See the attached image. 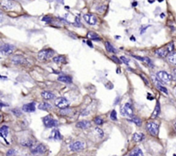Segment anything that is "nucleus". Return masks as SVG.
I'll return each instance as SVG.
<instances>
[{
    "label": "nucleus",
    "instance_id": "30",
    "mask_svg": "<svg viewBox=\"0 0 176 156\" xmlns=\"http://www.w3.org/2000/svg\"><path fill=\"white\" fill-rule=\"evenodd\" d=\"M71 111H72V109L68 107V108H65V109H62L60 111V114L61 115H69Z\"/></svg>",
    "mask_w": 176,
    "mask_h": 156
},
{
    "label": "nucleus",
    "instance_id": "29",
    "mask_svg": "<svg viewBox=\"0 0 176 156\" xmlns=\"http://www.w3.org/2000/svg\"><path fill=\"white\" fill-rule=\"evenodd\" d=\"M131 122H133V123H134L136 125H137V126H141V125H142V120H141L139 118H137V117L132 116V117H131Z\"/></svg>",
    "mask_w": 176,
    "mask_h": 156
},
{
    "label": "nucleus",
    "instance_id": "41",
    "mask_svg": "<svg viewBox=\"0 0 176 156\" xmlns=\"http://www.w3.org/2000/svg\"><path fill=\"white\" fill-rule=\"evenodd\" d=\"M88 114H89V112L87 111H82V113H81L82 116H86V115H88Z\"/></svg>",
    "mask_w": 176,
    "mask_h": 156
},
{
    "label": "nucleus",
    "instance_id": "44",
    "mask_svg": "<svg viewBox=\"0 0 176 156\" xmlns=\"http://www.w3.org/2000/svg\"><path fill=\"white\" fill-rule=\"evenodd\" d=\"M175 95H176V88H175Z\"/></svg>",
    "mask_w": 176,
    "mask_h": 156
},
{
    "label": "nucleus",
    "instance_id": "5",
    "mask_svg": "<svg viewBox=\"0 0 176 156\" xmlns=\"http://www.w3.org/2000/svg\"><path fill=\"white\" fill-rule=\"evenodd\" d=\"M43 124L47 128H54L59 125V122L54 119L51 115H47L43 118Z\"/></svg>",
    "mask_w": 176,
    "mask_h": 156
},
{
    "label": "nucleus",
    "instance_id": "34",
    "mask_svg": "<svg viewBox=\"0 0 176 156\" xmlns=\"http://www.w3.org/2000/svg\"><path fill=\"white\" fill-rule=\"evenodd\" d=\"M119 58H120L121 62H123V63H124L125 64H127V65H129V62H130V60H129L128 58H126V57H124V56L120 57Z\"/></svg>",
    "mask_w": 176,
    "mask_h": 156
},
{
    "label": "nucleus",
    "instance_id": "11",
    "mask_svg": "<svg viewBox=\"0 0 176 156\" xmlns=\"http://www.w3.org/2000/svg\"><path fill=\"white\" fill-rule=\"evenodd\" d=\"M16 5V3L12 0H1V7L5 10L12 9Z\"/></svg>",
    "mask_w": 176,
    "mask_h": 156
},
{
    "label": "nucleus",
    "instance_id": "6",
    "mask_svg": "<svg viewBox=\"0 0 176 156\" xmlns=\"http://www.w3.org/2000/svg\"><path fill=\"white\" fill-rule=\"evenodd\" d=\"M54 104L56 105V107H58L59 109H65V108H68L69 105H70V102L69 101L64 98V97H59L55 100L54 101Z\"/></svg>",
    "mask_w": 176,
    "mask_h": 156
},
{
    "label": "nucleus",
    "instance_id": "9",
    "mask_svg": "<svg viewBox=\"0 0 176 156\" xmlns=\"http://www.w3.org/2000/svg\"><path fill=\"white\" fill-rule=\"evenodd\" d=\"M83 19L84 21L89 24V25H91V26H95L97 24V17L92 14H85L83 16Z\"/></svg>",
    "mask_w": 176,
    "mask_h": 156
},
{
    "label": "nucleus",
    "instance_id": "14",
    "mask_svg": "<svg viewBox=\"0 0 176 156\" xmlns=\"http://www.w3.org/2000/svg\"><path fill=\"white\" fill-rule=\"evenodd\" d=\"M22 110L25 112H34V111H35V103L31 102V103L24 105L22 106Z\"/></svg>",
    "mask_w": 176,
    "mask_h": 156
},
{
    "label": "nucleus",
    "instance_id": "38",
    "mask_svg": "<svg viewBox=\"0 0 176 156\" xmlns=\"http://www.w3.org/2000/svg\"><path fill=\"white\" fill-rule=\"evenodd\" d=\"M116 63H121V60H120V58L118 59L117 57H115V56H112V57H111Z\"/></svg>",
    "mask_w": 176,
    "mask_h": 156
},
{
    "label": "nucleus",
    "instance_id": "25",
    "mask_svg": "<svg viewBox=\"0 0 176 156\" xmlns=\"http://www.w3.org/2000/svg\"><path fill=\"white\" fill-rule=\"evenodd\" d=\"M87 37H88L89 40H93V41H101L100 36H99L97 34L94 33V32H89V33L87 34Z\"/></svg>",
    "mask_w": 176,
    "mask_h": 156
},
{
    "label": "nucleus",
    "instance_id": "10",
    "mask_svg": "<svg viewBox=\"0 0 176 156\" xmlns=\"http://www.w3.org/2000/svg\"><path fill=\"white\" fill-rule=\"evenodd\" d=\"M15 50V47L10 44H3L1 46V52L4 55H9Z\"/></svg>",
    "mask_w": 176,
    "mask_h": 156
},
{
    "label": "nucleus",
    "instance_id": "1",
    "mask_svg": "<svg viewBox=\"0 0 176 156\" xmlns=\"http://www.w3.org/2000/svg\"><path fill=\"white\" fill-rule=\"evenodd\" d=\"M174 49H175L174 43H173V42H170V43H169L166 47L157 49V50L156 51V54L157 56H159L160 57H168L170 53H172V52L174 51Z\"/></svg>",
    "mask_w": 176,
    "mask_h": 156
},
{
    "label": "nucleus",
    "instance_id": "16",
    "mask_svg": "<svg viewBox=\"0 0 176 156\" xmlns=\"http://www.w3.org/2000/svg\"><path fill=\"white\" fill-rule=\"evenodd\" d=\"M160 112H161V105H160V103L157 101V102H156V107H155V109H154V111H153V112H152L150 118H151L152 119L156 118L160 115Z\"/></svg>",
    "mask_w": 176,
    "mask_h": 156
},
{
    "label": "nucleus",
    "instance_id": "3",
    "mask_svg": "<svg viewBox=\"0 0 176 156\" xmlns=\"http://www.w3.org/2000/svg\"><path fill=\"white\" fill-rule=\"evenodd\" d=\"M54 52L52 49H45V50H41V52L38 53V58L39 60L41 61H46L50 59L51 57H54Z\"/></svg>",
    "mask_w": 176,
    "mask_h": 156
},
{
    "label": "nucleus",
    "instance_id": "26",
    "mask_svg": "<svg viewBox=\"0 0 176 156\" xmlns=\"http://www.w3.org/2000/svg\"><path fill=\"white\" fill-rule=\"evenodd\" d=\"M168 60H169V62L171 64L176 65V52L170 53V54L168 56Z\"/></svg>",
    "mask_w": 176,
    "mask_h": 156
},
{
    "label": "nucleus",
    "instance_id": "31",
    "mask_svg": "<svg viewBox=\"0 0 176 156\" xmlns=\"http://www.w3.org/2000/svg\"><path fill=\"white\" fill-rule=\"evenodd\" d=\"M94 121H95V123L97 125H102V124H103V119H102L101 117H96V118H95Z\"/></svg>",
    "mask_w": 176,
    "mask_h": 156
},
{
    "label": "nucleus",
    "instance_id": "23",
    "mask_svg": "<svg viewBox=\"0 0 176 156\" xmlns=\"http://www.w3.org/2000/svg\"><path fill=\"white\" fill-rule=\"evenodd\" d=\"M0 134L2 136V137H3L4 139L6 138V136L9 134V127L7 125H3L0 129Z\"/></svg>",
    "mask_w": 176,
    "mask_h": 156
},
{
    "label": "nucleus",
    "instance_id": "28",
    "mask_svg": "<svg viewBox=\"0 0 176 156\" xmlns=\"http://www.w3.org/2000/svg\"><path fill=\"white\" fill-rule=\"evenodd\" d=\"M105 47H106V49H107V51L108 52H112V53H116V52H117L116 49H115V48L112 46V44L109 43L108 41L105 42Z\"/></svg>",
    "mask_w": 176,
    "mask_h": 156
},
{
    "label": "nucleus",
    "instance_id": "36",
    "mask_svg": "<svg viewBox=\"0 0 176 156\" xmlns=\"http://www.w3.org/2000/svg\"><path fill=\"white\" fill-rule=\"evenodd\" d=\"M95 131L99 134L100 137H103V136H104V132H103V130H101L100 128H95Z\"/></svg>",
    "mask_w": 176,
    "mask_h": 156
},
{
    "label": "nucleus",
    "instance_id": "13",
    "mask_svg": "<svg viewBox=\"0 0 176 156\" xmlns=\"http://www.w3.org/2000/svg\"><path fill=\"white\" fill-rule=\"evenodd\" d=\"M133 57H135L136 59L137 60H140L141 62H144L146 64H148L150 67H154L153 65V63L151 61V59L150 57H139V56H132Z\"/></svg>",
    "mask_w": 176,
    "mask_h": 156
},
{
    "label": "nucleus",
    "instance_id": "22",
    "mask_svg": "<svg viewBox=\"0 0 176 156\" xmlns=\"http://www.w3.org/2000/svg\"><path fill=\"white\" fill-rule=\"evenodd\" d=\"M129 156H144V154H143V151L139 148H135L134 149L131 151Z\"/></svg>",
    "mask_w": 176,
    "mask_h": 156
},
{
    "label": "nucleus",
    "instance_id": "12",
    "mask_svg": "<svg viewBox=\"0 0 176 156\" xmlns=\"http://www.w3.org/2000/svg\"><path fill=\"white\" fill-rule=\"evenodd\" d=\"M11 61L14 64H16V65H19V64H27L28 63V61L24 58L23 57H21V56H15L11 58Z\"/></svg>",
    "mask_w": 176,
    "mask_h": 156
},
{
    "label": "nucleus",
    "instance_id": "40",
    "mask_svg": "<svg viewBox=\"0 0 176 156\" xmlns=\"http://www.w3.org/2000/svg\"><path fill=\"white\" fill-rule=\"evenodd\" d=\"M172 76H173V80L176 81V69H175V70H173V75H172Z\"/></svg>",
    "mask_w": 176,
    "mask_h": 156
},
{
    "label": "nucleus",
    "instance_id": "24",
    "mask_svg": "<svg viewBox=\"0 0 176 156\" xmlns=\"http://www.w3.org/2000/svg\"><path fill=\"white\" fill-rule=\"evenodd\" d=\"M39 109L40 110H43V111H49V110H52V105L47 103V102H42L39 105Z\"/></svg>",
    "mask_w": 176,
    "mask_h": 156
},
{
    "label": "nucleus",
    "instance_id": "19",
    "mask_svg": "<svg viewBox=\"0 0 176 156\" xmlns=\"http://www.w3.org/2000/svg\"><path fill=\"white\" fill-rule=\"evenodd\" d=\"M58 80L61 82H64V83H71L72 82V78L69 76H66V75H62V76H59L58 77Z\"/></svg>",
    "mask_w": 176,
    "mask_h": 156
},
{
    "label": "nucleus",
    "instance_id": "32",
    "mask_svg": "<svg viewBox=\"0 0 176 156\" xmlns=\"http://www.w3.org/2000/svg\"><path fill=\"white\" fill-rule=\"evenodd\" d=\"M110 118H111V119L114 120V121H116V120H117V112H116L115 110H113V111H112V112H111V114H110Z\"/></svg>",
    "mask_w": 176,
    "mask_h": 156
},
{
    "label": "nucleus",
    "instance_id": "18",
    "mask_svg": "<svg viewBox=\"0 0 176 156\" xmlns=\"http://www.w3.org/2000/svg\"><path fill=\"white\" fill-rule=\"evenodd\" d=\"M144 138H145L144 135L143 133H141V132L134 133L133 136H132V139H133V141L136 142H142Z\"/></svg>",
    "mask_w": 176,
    "mask_h": 156
},
{
    "label": "nucleus",
    "instance_id": "39",
    "mask_svg": "<svg viewBox=\"0 0 176 156\" xmlns=\"http://www.w3.org/2000/svg\"><path fill=\"white\" fill-rule=\"evenodd\" d=\"M42 20L45 21V22H49V23L52 22V18H51L50 16H45Z\"/></svg>",
    "mask_w": 176,
    "mask_h": 156
},
{
    "label": "nucleus",
    "instance_id": "20",
    "mask_svg": "<svg viewBox=\"0 0 176 156\" xmlns=\"http://www.w3.org/2000/svg\"><path fill=\"white\" fill-rule=\"evenodd\" d=\"M41 96L45 100H53V99L55 98V95L51 93V92H49V91H43V92H41Z\"/></svg>",
    "mask_w": 176,
    "mask_h": 156
},
{
    "label": "nucleus",
    "instance_id": "2",
    "mask_svg": "<svg viewBox=\"0 0 176 156\" xmlns=\"http://www.w3.org/2000/svg\"><path fill=\"white\" fill-rule=\"evenodd\" d=\"M146 129L148 130V132L153 136H157L158 133H159V125L154 122V121H149L146 124Z\"/></svg>",
    "mask_w": 176,
    "mask_h": 156
},
{
    "label": "nucleus",
    "instance_id": "7",
    "mask_svg": "<svg viewBox=\"0 0 176 156\" xmlns=\"http://www.w3.org/2000/svg\"><path fill=\"white\" fill-rule=\"evenodd\" d=\"M85 148V143L83 142H81V141H76V142H72L70 145V149L73 152H78V151H81L83 150V149Z\"/></svg>",
    "mask_w": 176,
    "mask_h": 156
},
{
    "label": "nucleus",
    "instance_id": "33",
    "mask_svg": "<svg viewBox=\"0 0 176 156\" xmlns=\"http://www.w3.org/2000/svg\"><path fill=\"white\" fill-rule=\"evenodd\" d=\"M157 88L160 90V91H162V93H164V94H166V95H168L169 94V92H168V89L163 86V85H161V86H158L157 87Z\"/></svg>",
    "mask_w": 176,
    "mask_h": 156
},
{
    "label": "nucleus",
    "instance_id": "17",
    "mask_svg": "<svg viewBox=\"0 0 176 156\" xmlns=\"http://www.w3.org/2000/svg\"><path fill=\"white\" fill-rule=\"evenodd\" d=\"M124 109H125V114L127 116H130V117H132L133 116V112H134V110H133V107L131 104L130 103H125L124 105Z\"/></svg>",
    "mask_w": 176,
    "mask_h": 156
},
{
    "label": "nucleus",
    "instance_id": "4",
    "mask_svg": "<svg viewBox=\"0 0 176 156\" xmlns=\"http://www.w3.org/2000/svg\"><path fill=\"white\" fill-rule=\"evenodd\" d=\"M156 76H157V77L159 78V80H161L163 83H170L171 81L173 80L172 75H170L169 73H168L167 71H164V70L158 71V73L156 74Z\"/></svg>",
    "mask_w": 176,
    "mask_h": 156
},
{
    "label": "nucleus",
    "instance_id": "27",
    "mask_svg": "<svg viewBox=\"0 0 176 156\" xmlns=\"http://www.w3.org/2000/svg\"><path fill=\"white\" fill-rule=\"evenodd\" d=\"M53 60L54 63L60 64V63H65V57L64 56H57V57H53Z\"/></svg>",
    "mask_w": 176,
    "mask_h": 156
},
{
    "label": "nucleus",
    "instance_id": "35",
    "mask_svg": "<svg viewBox=\"0 0 176 156\" xmlns=\"http://www.w3.org/2000/svg\"><path fill=\"white\" fill-rule=\"evenodd\" d=\"M12 112H13L14 115L18 116V117L22 115V112H21V111H20L19 109H13V110H12Z\"/></svg>",
    "mask_w": 176,
    "mask_h": 156
},
{
    "label": "nucleus",
    "instance_id": "43",
    "mask_svg": "<svg viewBox=\"0 0 176 156\" xmlns=\"http://www.w3.org/2000/svg\"><path fill=\"white\" fill-rule=\"evenodd\" d=\"M175 130H176V124H175Z\"/></svg>",
    "mask_w": 176,
    "mask_h": 156
},
{
    "label": "nucleus",
    "instance_id": "37",
    "mask_svg": "<svg viewBox=\"0 0 176 156\" xmlns=\"http://www.w3.org/2000/svg\"><path fill=\"white\" fill-rule=\"evenodd\" d=\"M15 150L14 149H9L8 152H7V154H6V155L7 156H14V155H15Z\"/></svg>",
    "mask_w": 176,
    "mask_h": 156
},
{
    "label": "nucleus",
    "instance_id": "8",
    "mask_svg": "<svg viewBox=\"0 0 176 156\" xmlns=\"http://www.w3.org/2000/svg\"><path fill=\"white\" fill-rule=\"evenodd\" d=\"M47 152V148L43 144H38L31 148V153L33 155H41Z\"/></svg>",
    "mask_w": 176,
    "mask_h": 156
},
{
    "label": "nucleus",
    "instance_id": "42",
    "mask_svg": "<svg viewBox=\"0 0 176 156\" xmlns=\"http://www.w3.org/2000/svg\"><path fill=\"white\" fill-rule=\"evenodd\" d=\"M87 44H88V46H89L90 47H93V45H92V43H91L90 41H87Z\"/></svg>",
    "mask_w": 176,
    "mask_h": 156
},
{
    "label": "nucleus",
    "instance_id": "21",
    "mask_svg": "<svg viewBox=\"0 0 176 156\" xmlns=\"http://www.w3.org/2000/svg\"><path fill=\"white\" fill-rule=\"evenodd\" d=\"M51 138H53V140H58V141H59V140H62L63 137H62V136H61V134H60L59 130H53L52 131Z\"/></svg>",
    "mask_w": 176,
    "mask_h": 156
},
{
    "label": "nucleus",
    "instance_id": "15",
    "mask_svg": "<svg viewBox=\"0 0 176 156\" xmlns=\"http://www.w3.org/2000/svg\"><path fill=\"white\" fill-rule=\"evenodd\" d=\"M91 125V123L89 121H87V120H83V121H80V122H77L76 126L79 129H83V130H85V129H88L89 128Z\"/></svg>",
    "mask_w": 176,
    "mask_h": 156
}]
</instances>
